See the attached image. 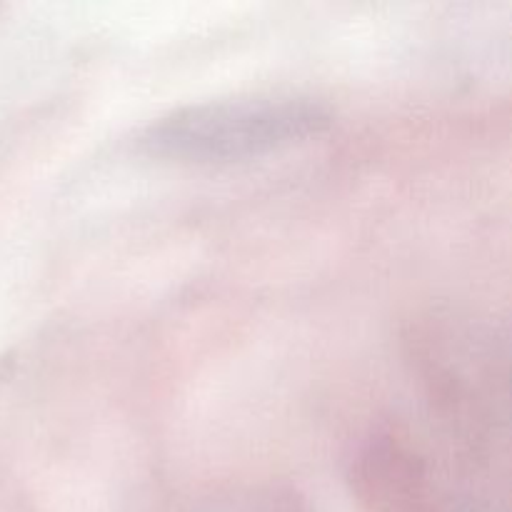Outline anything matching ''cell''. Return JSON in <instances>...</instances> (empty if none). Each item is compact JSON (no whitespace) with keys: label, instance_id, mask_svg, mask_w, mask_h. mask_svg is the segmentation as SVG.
Listing matches in <instances>:
<instances>
[{"label":"cell","instance_id":"1","mask_svg":"<svg viewBox=\"0 0 512 512\" xmlns=\"http://www.w3.org/2000/svg\"><path fill=\"white\" fill-rule=\"evenodd\" d=\"M330 113L295 95H248L173 110L153 123L143 143L183 160H243L323 133Z\"/></svg>","mask_w":512,"mask_h":512}]
</instances>
